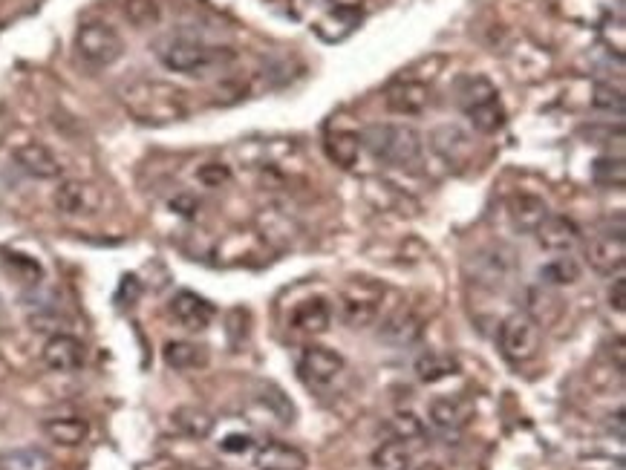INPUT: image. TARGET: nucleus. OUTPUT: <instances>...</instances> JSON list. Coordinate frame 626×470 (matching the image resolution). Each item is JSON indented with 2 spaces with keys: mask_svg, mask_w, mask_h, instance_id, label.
<instances>
[{
  "mask_svg": "<svg viewBox=\"0 0 626 470\" xmlns=\"http://www.w3.org/2000/svg\"><path fill=\"white\" fill-rule=\"evenodd\" d=\"M191 96L171 81L133 78L119 87V101L142 124H174L191 113Z\"/></svg>",
  "mask_w": 626,
  "mask_h": 470,
  "instance_id": "nucleus-1",
  "label": "nucleus"
},
{
  "mask_svg": "<svg viewBox=\"0 0 626 470\" xmlns=\"http://www.w3.org/2000/svg\"><path fill=\"white\" fill-rule=\"evenodd\" d=\"M361 148L384 165L407 168L422 156V136L404 124H373L361 133Z\"/></svg>",
  "mask_w": 626,
  "mask_h": 470,
  "instance_id": "nucleus-2",
  "label": "nucleus"
},
{
  "mask_svg": "<svg viewBox=\"0 0 626 470\" xmlns=\"http://www.w3.org/2000/svg\"><path fill=\"white\" fill-rule=\"evenodd\" d=\"M159 61L171 70V73L200 75L223 67L228 61H234V52L226 47H208L202 41H191V38H168L156 47Z\"/></svg>",
  "mask_w": 626,
  "mask_h": 470,
  "instance_id": "nucleus-3",
  "label": "nucleus"
},
{
  "mask_svg": "<svg viewBox=\"0 0 626 470\" xmlns=\"http://www.w3.org/2000/svg\"><path fill=\"white\" fill-rule=\"evenodd\" d=\"M76 52L93 67H110L122 58L125 41L122 35L104 21H87L78 26Z\"/></svg>",
  "mask_w": 626,
  "mask_h": 470,
  "instance_id": "nucleus-4",
  "label": "nucleus"
},
{
  "mask_svg": "<svg viewBox=\"0 0 626 470\" xmlns=\"http://www.w3.org/2000/svg\"><path fill=\"white\" fill-rule=\"evenodd\" d=\"M540 344H543L540 323L526 312H514L500 323V349L511 364H526L537 358Z\"/></svg>",
  "mask_w": 626,
  "mask_h": 470,
  "instance_id": "nucleus-5",
  "label": "nucleus"
},
{
  "mask_svg": "<svg viewBox=\"0 0 626 470\" xmlns=\"http://www.w3.org/2000/svg\"><path fill=\"white\" fill-rule=\"evenodd\" d=\"M381 297L384 292L370 280H358L344 289L341 295V321L350 329H367L378 321L381 312Z\"/></svg>",
  "mask_w": 626,
  "mask_h": 470,
  "instance_id": "nucleus-6",
  "label": "nucleus"
},
{
  "mask_svg": "<svg viewBox=\"0 0 626 470\" xmlns=\"http://www.w3.org/2000/svg\"><path fill=\"white\" fill-rule=\"evenodd\" d=\"M52 202L64 217H96L104 205V197H101L99 185H93V182L67 179L52 194Z\"/></svg>",
  "mask_w": 626,
  "mask_h": 470,
  "instance_id": "nucleus-7",
  "label": "nucleus"
},
{
  "mask_svg": "<svg viewBox=\"0 0 626 470\" xmlns=\"http://www.w3.org/2000/svg\"><path fill=\"white\" fill-rule=\"evenodd\" d=\"M344 370V358H341V352H335V349L329 347H318V344H312V347H306L301 352V358H298V375H301L303 384H309V387H329L338 375Z\"/></svg>",
  "mask_w": 626,
  "mask_h": 470,
  "instance_id": "nucleus-8",
  "label": "nucleus"
},
{
  "mask_svg": "<svg viewBox=\"0 0 626 470\" xmlns=\"http://www.w3.org/2000/svg\"><path fill=\"white\" fill-rule=\"evenodd\" d=\"M586 260L598 274H618L626 263V240L624 228L618 225L615 231H601L589 240L586 246Z\"/></svg>",
  "mask_w": 626,
  "mask_h": 470,
  "instance_id": "nucleus-9",
  "label": "nucleus"
},
{
  "mask_svg": "<svg viewBox=\"0 0 626 470\" xmlns=\"http://www.w3.org/2000/svg\"><path fill=\"white\" fill-rule=\"evenodd\" d=\"M468 272L474 274V280L485 289H502L508 283V277L514 272V257L511 251L502 246H491L476 251L468 263Z\"/></svg>",
  "mask_w": 626,
  "mask_h": 470,
  "instance_id": "nucleus-10",
  "label": "nucleus"
},
{
  "mask_svg": "<svg viewBox=\"0 0 626 470\" xmlns=\"http://www.w3.org/2000/svg\"><path fill=\"white\" fill-rule=\"evenodd\" d=\"M217 309L211 300H205L197 292H176L171 300V318L179 326H185L188 332H202L208 329V323L214 321Z\"/></svg>",
  "mask_w": 626,
  "mask_h": 470,
  "instance_id": "nucleus-11",
  "label": "nucleus"
},
{
  "mask_svg": "<svg viewBox=\"0 0 626 470\" xmlns=\"http://www.w3.org/2000/svg\"><path fill=\"white\" fill-rule=\"evenodd\" d=\"M549 217V205L546 199L528 191H517L508 197V220L520 231V234H534Z\"/></svg>",
  "mask_w": 626,
  "mask_h": 470,
  "instance_id": "nucleus-12",
  "label": "nucleus"
},
{
  "mask_svg": "<svg viewBox=\"0 0 626 470\" xmlns=\"http://www.w3.org/2000/svg\"><path fill=\"white\" fill-rule=\"evenodd\" d=\"M12 159H15V165L24 174L35 176V179H58L61 171H64L61 162H58V156L47 145H41V142H24V145H18V148L12 150Z\"/></svg>",
  "mask_w": 626,
  "mask_h": 470,
  "instance_id": "nucleus-13",
  "label": "nucleus"
},
{
  "mask_svg": "<svg viewBox=\"0 0 626 470\" xmlns=\"http://www.w3.org/2000/svg\"><path fill=\"white\" fill-rule=\"evenodd\" d=\"M534 234H537L540 248H546L551 254H572L580 246V228L569 217H554V214H549L546 223L540 225Z\"/></svg>",
  "mask_w": 626,
  "mask_h": 470,
  "instance_id": "nucleus-14",
  "label": "nucleus"
},
{
  "mask_svg": "<svg viewBox=\"0 0 626 470\" xmlns=\"http://www.w3.org/2000/svg\"><path fill=\"white\" fill-rule=\"evenodd\" d=\"M44 364L50 367L52 372H76L81 370L87 352H84V344L73 338V335H52L50 341L44 344Z\"/></svg>",
  "mask_w": 626,
  "mask_h": 470,
  "instance_id": "nucleus-15",
  "label": "nucleus"
},
{
  "mask_svg": "<svg viewBox=\"0 0 626 470\" xmlns=\"http://www.w3.org/2000/svg\"><path fill=\"white\" fill-rule=\"evenodd\" d=\"M387 107L399 116H422L430 107V87L422 81H396L387 90Z\"/></svg>",
  "mask_w": 626,
  "mask_h": 470,
  "instance_id": "nucleus-16",
  "label": "nucleus"
},
{
  "mask_svg": "<svg viewBox=\"0 0 626 470\" xmlns=\"http://www.w3.org/2000/svg\"><path fill=\"white\" fill-rule=\"evenodd\" d=\"M422 332H425L422 318L413 315L410 309H399V312H393L387 321L381 323L378 338L384 344H390V347H410V344H416L422 338Z\"/></svg>",
  "mask_w": 626,
  "mask_h": 470,
  "instance_id": "nucleus-17",
  "label": "nucleus"
},
{
  "mask_svg": "<svg viewBox=\"0 0 626 470\" xmlns=\"http://www.w3.org/2000/svg\"><path fill=\"white\" fill-rule=\"evenodd\" d=\"M257 470H306V453L286 442H269L257 447L254 453Z\"/></svg>",
  "mask_w": 626,
  "mask_h": 470,
  "instance_id": "nucleus-18",
  "label": "nucleus"
},
{
  "mask_svg": "<svg viewBox=\"0 0 626 470\" xmlns=\"http://www.w3.org/2000/svg\"><path fill=\"white\" fill-rule=\"evenodd\" d=\"M332 323V309L324 297H312V300H303L301 306H295L289 326L301 335H321L329 329Z\"/></svg>",
  "mask_w": 626,
  "mask_h": 470,
  "instance_id": "nucleus-19",
  "label": "nucleus"
},
{
  "mask_svg": "<svg viewBox=\"0 0 626 470\" xmlns=\"http://www.w3.org/2000/svg\"><path fill=\"white\" fill-rule=\"evenodd\" d=\"M430 421L439 427V430H445V433H456V430H462L468 421H471V404H465L462 398H433L430 401Z\"/></svg>",
  "mask_w": 626,
  "mask_h": 470,
  "instance_id": "nucleus-20",
  "label": "nucleus"
},
{
  "mask_svg": "<svg viewBox=\"0 0 626 470\" xmlns=\"http://www.w3.org/2000/svg\"><path fill=\"white\" fill-rule=\"evenodd\" d=\"M171 421H174L176 430H179L182 436H188V439H208V436L214 433V424H217L208 410L194 407V404H188V407H176Z\"/></svg>",
  "mask_w": 626,
  "mask_h": 470,
  "instance_id": "nucleus-21",
  "label": "nucleus"
},
{
  "mask_svg": "<svg viewBox=\"0 0 626 470\" xmlns=\"http://www.w3.org/2000/svg\"><path fill=\"white\" fill-rule=\"evenodd\" d=\"M162 358L171 370H200L208 364V349L200 347V344H191V341H171L162 352Z\"/></svg>",
  "mask_w": 626,
  "mask_h": 470,
  "instance_id": "nucleus-22",
  "label": "nucleus"
},
{
  "mask_svg": "<svg viewBox=\"0 0 626 470\" xmlns=\"http://www.w3.org/2000/svg\"><path fill=\"white\" fill-rule=\"evenodd\" d=\"M433 148L439 150L448 162H465L471 153V139L462 127L445 124L433 133Z\"/></svg>",
  "mask_w": 626,
  "mask_h": 470,
  "instance_id": "nucleus-23",
  "label": "nucleus"
},
{
  "mask_svg": "<svg viewBox=\"0 0 626 470\" xmlns=\"http://www.w3.org/2000/svg\"><path fill=\"white\" fill-rule=\"evenodd\" d=\"M44 433L50 436V442L61 447H78L90 436V424L84 419H47L44 421Z\"/></svg>",
  "mask_w": 626,
  "mask_h": 470,
  "instance_id": "nucleus-24",
  "label": "nucleus"
},
{
  "mask_svg": "<svg viewBox=\"0 0 626 470\" xmlns=\"http://www.w3.org/2000/svg\"><path fill=\"white\" fill-rule=\"evenodd\" d=\"M459 372V361L448 355V352H425L419 361H416V375L419 381L425 384H436V381H445Z\"/></svg>",
  "mask_w": 626,
  "mask_h": 470,
  "instance_id": "nucleus-25",
  "label": "nucleus"
},
{
  "mask_svg": "<svg viewBox=\"0 0 626 470\" xmlns=\"http://www.w3.org/2000/svg\"><path fill=\"white\" fill-rule=\"evenodd\" d=\"M0 470H52V456L41 447H18L0 456Z\"/></svg>",
  "mask_w": 626,
  "mask_h": 470,
  "instance_id": "nucleus-26",
  "label": "nucleus"
},
{
  "mask_svg": "<svg viewBox=\"0 0 626 470\" xmlns=\"http://www.w3.org/2000/svg\"><path fill=\"white\" fill-rule=\"evenodd\" d=\"M326 153H329V159L338 162L341 168H352V165L358 162V153H361V136H358V133H344V130H338V133H332V136L326 139Z\"/></svg>",
  "mask_w": 626,
  "mask_h": 470,
  "instance_id": "nucleus-27",
  "label": "nucleus"
},
{
  "mask_svg": "<svg viewBox=\"0 0 626 470\" xmlns=\"http://www.w3.org/2000/svg\"><path fill=\"white\" fill-rule=\"evenodd\" d=\"M540 280H546L549 286H572L580 280V263L572 254H557L540 269Z\"/></svg>",
  "mask_w": 626,
  "mask_h": 470,
  "instance_id": "nucleus-28",
  "label": "nucleus"
},
{
  "mask_svg": "<svg viewBox=\"0 0 626 470\" xmlns=\"http://www.w3.org/2000/svg\"><path fill=\"white\" fill-rule=\"evenodd\" d=\"M413 465V453L404 442H387L373 453V468L376 470H410Z\"/></svg>",
  "mask_w": 626,
  "mask_h": 470,
  "instance_id": "nucleus-29",
  "label": "nucleus"
},
{
  "mask_svg": "<svg viewBox=\"0 0 626 470\" xmlns=\"http://www.w3.org/2000/svg\"><path fill=\"white\" fill-rule=\"evenodd\" d=\"M387 430L393 433V439H396V442H404V445L425 439V421L419 419L416 413H410V410H401V413H396L393 419L387 421Z\"/></svg>",
  "mask_w": 626,
  "mask_h": 470,
  "instance_id": "nucleus-30",
  "label": "nucleus"
},
{
  "mask_svg": "<svg viewBox=\"0 0 626 470\" xmlns=\"http://www.w3.org/2000/svg\"><path fill=\"white\" fill-rule=\"evenodd\" d=\"M592 179L603 188H624L626 168L621 156H601L592 162Z\"/></svg>",
  "mask_w": 626,
  "mask_h": 470,
  "instance_id": "nucleus-31",
  "label": "nucleus"
},
{
  "mask_svg": "<svg viewBox=\"0 0 626 470\" xmlns=\"http://www.w3.org/2000/svg\"><path fill=\"white\" fill-rule=\"evenodd\" d=\"M122 12H125L127 24H133L136 29H151L162 18V9L156 0H125Z\"/></svg>",
  "mask_w": 626,
  "mask_h": 470,
  "instance_id": "nucleus-32",
  "label": "nucleus"
},
{
  "mask_svg": "<svg viewBox=\"0 0 626 470\" xmlns=\"http://www.w3.org/2000/svg\"><path fill=\"white\" fill-rule=\"evenodd\" d=\"M592 104L598 110H606V113H624V93L612 84H595V96H592Z\"/></svg>",
  "mask_w": 626,
  "mask_h": 470,
  "instance_id": "nucleus-33",
  "label": "nucleus"
},
{
  "mask_svg": "<svg viewBox=\"0 0 626 470\" xmlns=\"http://www.w3.org/2000/svg\"><path fill=\"white\" fill-rule=\"evenodd\" d=\"M139 295H142V283H139L133 274H127L125 280H122V286H119V295H116V300H119L125 309H130V306L139 300Z\"/></svg>",
  "mask_w": 626,
  "mask_h": 470,
  "instance_id": "nucleus-34",
  "label": "nucleus"
},
{
  "mask_svg": "<svg viewBox=\"0 0 626 470\" xmlns=\"http://www.w3.org/2000/svg\"><path fill=\"white\" fill-rule=\"evenodd\" d=\"M200 182H205V185H223V182H228V168L226 165H202L200 168Z\"/></svg>",
  "mask_w": 626,
  "mask_h": 470,
  "instance_id": "nucleus-35",
  "label": "nucleus"
},
{
  "mask_svg": "<svg viewBox=\"0 0 626 470\" xmlns=\"http://www.w3.org/2000/svg\"><path fill=\"white\" fill-rule=\"evenodd\" d=\"M609 306H612L615 312H626V280L624 277H618V280L612 283V289H609Z\"/></svg>",
  "mask_w": 626,
  "mask_h": 470,
  "instance_id": "nucleus-36",
  "label": "nucleus"
},
{
  "mask_svg": "<svg viewBox=\"0 0 626 470\" xmlns=\"http://www.w3.org/2000/svg\"><path fill=\"white\" fill-rule=\"evenodd\" d=\"M254 447V439L251 436H243V433H234V436H226L223 439V450L226 453H246Z\"/></svg>",
  "mask_w": 626,
  "mask_h": 470,
  "instance_id": "nucleus-37",
  "label": "nucleus"
},
{
  "mask_svg": "<svg viewBox=\"0 0 626 470\" xmlns=\"http://www.w3.org/2000/svg\"><path fill=\"white\" fill-rule=\"evenodd\" d=\"M416 470H442V468H439L436 462H425V465H419V468H416Z\"/></svg>",
  "mask_w": 626,
  "mask_h": 470,
  "instance_id": "nucleus-38",
  "label": "nucleus"
}]
</instances>
